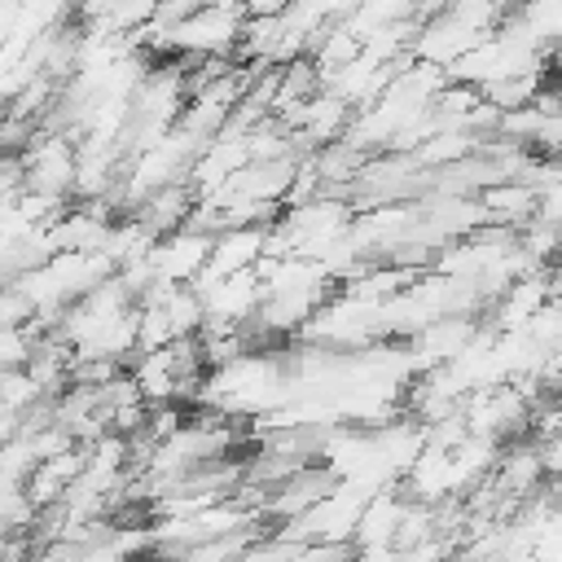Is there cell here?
I'll return each mask as SVG.
<instances>
[{"label":"cell","instance_id":"277c9868","mask_svg":"<svg viewBox=\"0 0 562 562\" xmlns=\"http://www.w3.org/2000/svg\"><path fill=\"white\" fill-rule=\"evenodd\" d=\"M263 237H268V224H228V228H220L215 241H211L206 268L220 272V277L255 268L259 255H263Z\"/></svg>","mask_w":562,"mask_h":562},{"label":"cell","instance_id":"6da1fadb","mask_svg":"<svg viewBox=\"0 0 562 562\" xmlns=\"http://www.w3.org/2000/svg\"><path fill=\"white\" fill-rule=\"evenodd\" d=\"M246 13L228 4H202L193 18H184L171 31V53H193V57H215V53H237L241 44Z\"/></svg>","mask_w":562,"mask_h":562},{"label":"cell","instance_id":"5bb4252c","mask_svg":"<svg viewBox=\"0 0 562 562\" xmlns=\"http://www.w3.org/2000/svg\"><path fill=\"white\" fill-rule=\"evenodd\" d=\"M558 162H562V154H558Z\"/></svg>","mask_w":562,"mask_h":562},{"label":"cell","instance_id":"5b68a950","mask_svg":"<svg viewBox=\"0 0 562 562\" xmlns=\"http://www.w3.org/2000/svg\"><path fill=\"white\" fill-rule=\"evenodd\" d=\"M193 202H198V189L189 184V180H171V184H162V189H154L132 215L136 220H145L158 237L162 233H176V228H184V220H189V211H193Z\"/></svg>","mask_w":562,"mask_h":562},{"label":"cell","instance_id":"ba28073f","mask_svg":"<svg viewBox=\"0 0 562 562\" xmlns=\"http://www.w3.org/2000/svg\"><path fill=\"white\" fill-rule=\"evenodd\" d=\"M492 474H496V483H501L509 496H518V501H527L531 492H540L544 479H549L544 457H540V443H518V448H509V452L496 461Z\"/></svg>","mask_w":562,"mask_h":562},{"label":"cell","instance_id":"8992f818","mask_svg":"<svg viewBox=\"0 0 562 562\" xmlns=\"http://www.w3.org/2000/svg\"><path fill=\"white\" fill-rule=\"evenodd\" d=\"M549 303V281L544 272H527L518 277L496 303H492V325L496 329H527V321Z\"/></svg>","mask_w":562,"mask_h":562},{"label":"cell","instance_id":"30bf717a","mask_svg":"<svg viewBox=\"0 0 562 562\" xmlns=\"http://www.w3.org/2000/svg\"><path fill=\"white\" fill-rule=\"evenodd\" d=\"M44 395H48L44 382H40L26 364L0 373V413H26V408H35Z\"/></svg>","mask_w":562,"mask_h":562},{"label":"cell","instance_id":"4fadbf2b","mask_svg":"<svg viewBox=\"0 0 562 562\" xmlns=\"http://www.w3.org/2000/svg\"><path fill=\"white\" fill-rule=\"evenodd\" d=\"M211 4H228V9H241L246 13V0H211Z\"/></svg>","mask_w":562,"mask_h":562},{"label":"cell","instance_id":"7a4b0ae2","mask_svg":"<svg viewBox=\"0 0 562 562\" xmlns=\"http://www.w3.org/2000/svg\"><path fill=\"white\" fill-rule=\"evenodd\" d=\"M211 233H202V228H176V233H162L154 246H149V263H154V272H158V281H193L202 268H206V259H211Z\"/></svg>","mask_w":562,"mask_h":562},{"label":"cell","instance_id":"7c38bea8","mask_svg":"<svg viewBox=\"0 0 562 562\" xmlns=\"http://www.w3.org/2000/svg\"><path fill=\"white\" fill-rule=\"evenodd\" d=\"M294 0H246V13H285Z\"/></svg>","mask_w":562,"mask_h":562},{"label":"cell","instance_id":"8fae6325","mask_svg":"<svg viewBox=\"0 0 562 562\" xmlns=\"http://www.w3.org/2000/svg\"><path fill=\"white\" fill-rule=\"evenodd\" d=\"M540 88H544V75L540 70H527V75H505V79L483 83V97L492 105H501V110H518V105H531Z\"/></svg>","mask_w":562,"mask_h":562},{"label":"cell","instance_id":"3957f363","mask_svg":"<svg viewBox=\"0 0 562 562\" xmlns=\"http://www.w3.org/2000/svg\"><path fill=\"white\" fill-rule=\"evenodd\" d=\"M404 505H408V496L395 492V483H391V487H378V492L369 496L360 522H356V553H364V558L400 553V549H395V531H400Z\"/></svg>","mask_w":562,"mask_h":562},{"label":"cell","instance_id":"9c48e42d","mask_svg":"<svg viewBox=\"0 0 562 562\" xmlns=\"http://www.w3.org/2000/svg\"><path fill=\"white\" fill-rule=\"evenodd\" d=\"M132 373H136V382H140L149 404H162V400L180 395V364L171 356V342L154 347V351H136L132 356Z\"/></svg>","mask_w":562,"mask_h":562},{"label":"cell","instance_id":"52a82bcc","mask_svg":"<svg viewBox=\"0 0 562 562\" xmlns=\"http://www.w3.org/2000/svg\"><path fill=\"white\" fill-rule=\"evenodd\" d=\"M479 198H483L492 224L527 228V224L536 220V198H540V193H536L527 180H496V184H487Z\"/></svg>","mask_w":562,"mask_h":562}]
</instances>
